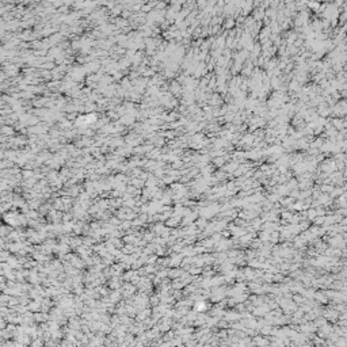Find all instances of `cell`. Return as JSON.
<instances>
[{
	"label": "cell",
	"instance_id": "1",
	"mask_svg": "<svg viewBox=\"0 0 347 347\" xmlns=\"http://www.w3.org/2000/svg\"><path fill=\"white\" fill-rule=\"evenodd\" d=\"M313 1H321V0H313Z\"/></svg>",
	"mask_w": 347,
	"mask_h": 347
}]
</instances>
